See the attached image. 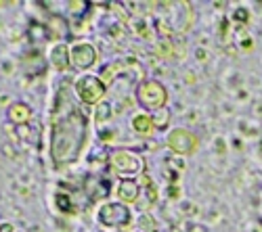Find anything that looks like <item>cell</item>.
I'll return each mask as SVG.
<instances>
[{
    "label": "cell",
    "instance_id": "cell-13",
    "mask_svg": "<svg viewBox=\"0 0 262 232\" xmlns=\"http://www.w3.org/2000/svg\"><path fill=\"white\" fill-rule=\"evenodd\" d=\"M57 205H59L61 212H65V214L72 212V201H70L68 195H57Z\"/></svg>",
    "mask_w": 262,
    "mask_h": 232
},
{
    "label": "cell",
    "instance_id": "cell-4",
    "mask_svg": "<svg viewBox=\"0 0 262 232\" xmlns=\"http://www.w3.org/2000/svg\"><path fill=\"white\" fill-rule=\"evenodd\" d=\"M99 222L105 224V226L118 228V226H124V224L130 222V214H128V209L120 203H107L99 209Z\"/></svg>",
    "mask_w": 262,
    "mask_h": 232
},
{
    "label": "cell",
    "instance_id": "cell-7",
    "mask_svg": "<svg viewBox=\"0 0 262 232\" xmlns=\"http://www.w3.org/2000/svg\"><path fill=\"white\" fill-rule=\"evenodd\" d=\"M95 59H97L95 48L91 44H86V42H84V44H76L72 48V61L76 63L78 67H91L95 63Z\"/></svg>",
    "mask_w": 262,
    "mask_h": 232
},
{
    "label": "cell",
    "instance_id": "cell-1",
    "mask_svg": "<svg viewBox=\"0 0 262 232\" xmlns=\"http://www.w3.org/2000/svg\"><path fill=\"white\" fill-rule=\"evenodd\" d=\"M86 138V117L78 109H72L65 117L57 119L51 136V157L57 165L78 161Z\"/></svg>",
    "mask_w": 262,
    "mask_h": 232
},
{
    "label": "cell",
    "instance_id": "cell-14",
    "mask_svg": "<svg viewBox=\"0 0 262 232\" xmlns=\"http://www.w3.org/2000/svg\"><path fill=\"white\" fill-rule=\"evenodd\" d=\"M109 115H112V107H109L107 102H101L97 109V121H105V119H109Z\"/></svg>",
    "mask_w": 262,
    "mask_h": 232
},
{
    "label": "cell",
    "instance_id": "cell-5",
    "mask_svg": "<svg viewBox=\"0 0 262 232\" xmlns=\"http://www.w3.org/2000/svg\"><path fill=\"white\" fill-rule=\"evenodd\" d=\"M112 165H114V170L122 176H133L141 170V159L135 157L133 153H126V151H120L112 157Z\"/></svg>",
    "mask_w": 262,
    "mask_h": 232
},
{
    "label": "cell",
    "instance_id": "cell-15",
    "mask_svg": "<svg viewBox=\"0 0 262 232\" xmlns=\"http://www.w3.org/2000/svg\"><path fill=\"white\" fill-rule=\"evenodd\" d=\"M0 232H13V226L11 224H3L0 226Z\"/></svg>",
    "mask_w": 262,
    "mask_h": 232
},
{
    "label": "cell",
    "instance_id": "cell-12",
    "mask_svg": "<svg viewBox=\"0 0 262 232\" xmlns=\"http://www.w3.org/2000/svg\"><path fill=\"white\" fill-rule=\"evenodd\" d=\"M133 123H135V130L141 132V134H147V132L154 130V121H151L147 115H139V117H135Z\"/></svg>",
    "mask_w": 262,
    "mask_h": 232
},
{
    "label": "cell",
    "instance_id": "cell-8",
    "mask_svg": "<svg viewBox=\"0 0 262 232\" xmlns=\"http://www.w3.org/2000/svg\"><path fill=\"white\" fill-rule=\"evenodd\" d=\"M30 107L28 105H24V102H15L13 107L9 109V119L13 121V123H26L28 119H30Z\"/></svg>",
    "mask_w": 262,
    "mask_h": 232
},
{
    "label": "cell",
    "instance_id": "cell-11",
    "mask_svg": "<svg viewBox=\"0 0 262 232\" xmlns=\"http://www.w3.org/2000/svg\"><path fill=\"white\" fill-rule=\"evenodd\" d=\"M47 38H49V30L45 25H40L38 21H32L30 23V40L38 44V42H45Z\"/></svg>",
    "mask_w": 262,
    "mask_h": 232
},
{
    "label": "cell",
    "instance_id": "cell-6",
    "mask_svg": "<svg viewBox=\"0 0 262 232\" xmlns=\"http://www.w3.org/2000/svg\"><path fill=\"white\" fill-rule=\"evenodd\" d=\"M195 144H198V140H195V136L187 130H174L170 136H168V146L174 151V153H191L195 149Z\"/></svg>",
    "mask_w": 262,
    "mask_h": 232
},
{
    "label": "cell",
    "instance_id": "cell-3",
    "mask_svg": "<svg viewBox=\"0 0 262 232\" xmlns=\"http://www.w3.org/2000/svg\"><path fill=\"white\" fill-rule=\"evenodd\" d=\"M76 92H78V96H80L86 105H97V102H101V98H103V94H105V86H103V84H101L97 78L86 75V78L78 80Z\"/></svg>",
    "mask_w": 262,
    "mask_h": 232
},
{
    "label": "cell",
    "instance_id": "cell-2",
    "mask_svg": "<svg viewBox=\"0 0 262 232\" xmlns=\"http://www.w3.org/2000/svg\"><path fill=\"white\" fill-rule=\"evenodd\" d=\"M137 96L145 109H162L166 105V90L158 82H143Z\"/></svg>",
    "mask_w": 262,
    "mask_h": 232
},
{
    "label": "cell",
    "instance_id": "cell-10",
    "mask_svg": "<svg viewBox=\"0 0 262 232\" xmlns=\"http://www.w3.org/2000/svg\"><path fill=\"white\" fill-rule=\"evenodd\" d=\"M68 61H70L68 48H65V46H55V48H53V53H51V63H53L57 69H65V67H68Z\"/></svg>",
    "mask_w": 262,
    "mask_h": 232
},
{
    "label": "cell",
    "instance_id": "cell-9",
    "mask_svg": "<svg viewBox=\"0 0 262 232\" xmlns=\"http://www.w3.org/2000/svg\"><path fill=\"white\" fill-rule=\"evenodd\" d=\"M118 195H120L124 201H137V197H139V184H137L135 180H124V182L120 184Z\"/></svg>",
    "mask_w": 262,
    "mask_h": 232
}]
</instances>
